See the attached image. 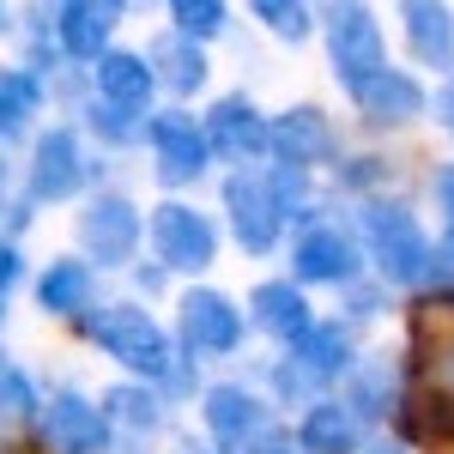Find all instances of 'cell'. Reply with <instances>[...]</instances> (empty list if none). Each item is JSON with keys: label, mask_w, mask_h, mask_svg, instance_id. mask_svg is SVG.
<instances>
[{"label": "cell", "mask_w": 454, "mask_h": 454, "mask_svg": "<svg viewBox=\"0 0 454 454\" xmlns=\"http://www.w3.org/2000/svg\"><path fill=\"white\" fill-rule=\"evenodd\" d=\"M218 248H224V224L200 200L164 194L158 207H145V254L170 279H200L207 267H218Z\"/></svg>", "instance_id": "obj_5"}, {"label": "cell", "mask_w": 454, "mask_h": 454, "mask_svg": "<svg viewBox=\"0 0 454 454\" xmlns=\"http://www.w3.org/2000/svg\"><path fill=\"white\" fill-rule=\"evenodd\" d=\"M85 73H91V98L121 104V109H158V79H152L145 49H121V43H109Z\"/></svg>", "instance_id": "obj_24"}, {"label": "cell", "mask_w": 454, "mask_h": 454, "mask_svg": "<svg viewBox=\"0 0 454 454\" xmlns=\"http://www.w3.org/2000/svg\"><path fill=\"white\" fill-rule=\"evenodd\" d=\"M36 400H43V382H36V376L19 364V357H12V351H0V430L31 424Z\"/></svg>", "instance_id": "obj_29"}, {"label": "cell", "mask_w": 454, "mask_h": 454, "mask_svg": "<svg viewBox=\"0 0 454 454\" xmlns=\"http://www.w3.org/2000/svg\"><path fill=\"white\" fill-rule=\"evenodd\" d=\"M200 128H207L212 164H224V170H254L273 152V115L248 91H218L207 104V115H200Z\"/></svg>", "instance_id": "obj_13"}, {"label": "cell", "mask_w": 454, "mask_h": 454, "mask_svg": "<svg viewBox=\"0 0 454 454\" xmlns=\"http://www.w3.org/2000/svg\"><path fill=\"white\" fill-rule=\"evenodd\" d=\"M104 182V158L98 145L85 140L79 121H43L31 140H25V164H19V188L31 194L36 207H67L85 200L91 188Z\"/></svg>", "instance_id": "obj_3"}, {"label": "cell", "mask_w": 454, "mask_h": 454, "mask_svg": "<svg viewBox=\"0 0 454 454\" xmlns=\"http://www.w3.org/2000/svg\"><path fill=\"white\" fill-rule=\"evenodd\" d=\"M145 248V207L121 182H98L73 212V254H85L98 273H128Z\"/></svg>", "instance_id": "obj_4"}, {"label": "cell", "mask_w": 454, "mask_h": 454, "mask_svg": "<svg viewBox=\"0 0 454 454\" xmlns=\"http://www.w3.org/2000/svg\"><path fill=\"white\" fill-rule=\"evenodd\" d=\"M134 6H152V0H134Z\"/></svg>", "instance_id": "obj_43"}, {"label": "cell", "mask_w": 454, "mask_h": 454, "mask_svg": "<svg viewBox=\"0 0 454 454\" xmlns=\"http://www.w3.org/2000/svg\"><path fill=\"white\" fill-rule=\"evenodd\" d=\"M243 454H303V442H297V430H291V424H273V430H261Z\"/></svg>", "instance_id": "obj_36"}, {"label": "cell", "mask_w": 454, "mask_h": 454, "mask_svg": "<svg viewBox=\"0 0 454 454\" xmlns=\"http://www.w3.org/2000/svg\"><path fill=\"white\" fill-rule=\"evenodd\" d=\"M170 333L194 364H218V357H237V351H243L248 315H243V303H237L231 291H218V285H182V291H176Z\"/></svg>", "instance_id": "obj_10"}, {"label": "cell", "mask_w": 454, "mask_h": 454, "mask_svg": "<svg viewBox=\"0 0 454 454\" xmlns=\"http://www.w3.org/2000/svg\"><path fill=\"white\" fill-rule=\"evenodd\" d=\"M412 297L454 303V237H430V261H424V279H419Z\"/></svg>", "instance_id": "obj_34"}, {"label": "cell", "mask_w": 454, "mask_h": 454, "mask_svg": "<svg viewBox=\"0 0 454 454\" xmlns=\"http://www.w3.org/2000/svg\"><path fill=\"white\" fill-rule=\"evenodd\" d=\"M43 115H49L43 79L31 67H19V61H0V152L6 145H25L43 128Z\"/></svg>", "instance_id": "obj_25"}, {"label": "cell", "mask_w": 454, "mask_h": 454, "mask_svg": "<svg viewBox=\"0 0 454 454\" xmlns=\"http://www.w3.org/2000/svg\"><path fill=\"white\" fill-rule=\"evenodd\" d=\"M243 6H248V19L285 49H303L315 36V0H243Z\"/></svg>", "instance_id": "obj_28"}, {"label": "cell", "mask_w": 454, "mask_h": 454, "mask_svg": "<svg viewBox=\"0 0 454 454\" xmlns=\"http://www.w3.org/2000/svg\"><path fill=\"white\" fill-rule=\"evenodd\" d=\"M194 406H200V436H207L212 449H224V454H243L261 430H273V424H279L273 400H267V387L237 382V376L207 382Z\"/></svg>", "instance_id": "obj_12"}, {"label": "cell", "mask_w": 454, "mask_h": 454, "mask_svg": "<svg viewBox=\"0 0 454 454\" xmlns=\"http://www.w3.org/2000/svg\"><path fill=\"white\" fill-rule=\"evenodd\" d=\"M285 267H291V279L303 285V291H346L351 279H364L370 267H364V243H357V231H351V218L340 212H321L309 224H297L291 231V248H285Z\"/></svg>", "instance_id": "obj_9"}, {"label": "cell", "mask_w": 454, "mask_h": 454, "mask_svg": "<svg viewBox=\"0 0 454 454\" xmlns=\"http://www.w3.org/2000/svg\"><path fill=\"white\" fill-rule=\"evenodd\" d=\"M243 315H248V333H261V340H273V346H297L303 333H309L315 321V297L303 285L291 279V273H273V279H254L243 297Z\"/></svg>", "instance_id": "obj_18"}, {"label": "cell", "mask_w": 454, "mask_h": 454, "mask_svg": "<svg viewBox=\"0 0 454 454\" xmlns=\"http://www.w3.org/2000/svg\"><path fill=\"white\" fill-rule=\"evenodd\" d=\"M19 31V12H12V0H0V36Z\"/></svg>", "instance_id": "obj_40"}, {"label": "cell", "mask_w": 454, "mask_h": 454, "mask_svg": "<svg viewBox=\"0 0 454 454\" xmlns=\"http://www.w3.org/2000/svg\"><path fill=\"white\" fill-rule=\"evenodd\" d=\"M176 454H224V449H212L207 436H200V442H194V436H182V442H176Z\"/></svg>", "instance_id": "obj_39"}, {"label": "cell", "mask_w": 454, "mask_h": 454, "mask_svg": "<svg viewBox=\"0 0 454 454\" xmlns=\"http://www.w3.org/2000/svg\"><path fill=\"white\" fill-rule=\"evenodd\" d=\"M291 430H297L303 454H357V442L370 436V430L357 424V412H351L340 394H321L315 406H303Z\"/></svg>", "instance_id": "obj_26"}, {"label": "cell", "mask_w": 454, "mask_h": 454, "mask_svg": "<svg viewBox=\"0 0 454 454\" xmlns=\"http://www.w3.org/2000/svg\"><path fill=\"white\" fill-rule=\"evenodd\" d=\"M340 315H346L351 327H370V321L394 315V291H387L376 273H364V279H351L346 291H340Z\"/></svg>", "instance_id": "obj_32"}, {"label": "cell", "mask_w": 454, "mask_h": 454, "mask_svg": "<svg viewBox=\"0 0 454 454\" xmlns=\"http://www.w3.org/2000/svg\"><path fill=\"white\" fill-rule=\"evenodd\" d=\"M36 6H55V0H36Z\"/></svg>", "instance_id": "obj_42"}, {"label": "cell", "mask_w": 454, "mask_h": 454, "mask_svg": "<svg viewBox=\"0 0 454 454\" xmlns=\"http://www.w3.org/2000/svg\"><path fill=\"white\" fill-rule=\"evenodd\" d=\"M400 387H406V357H400V346H394V351H364V357L351 364V376L333 387V394L357 412L364 430H387L394 406H400Z\"/></svg>", "instance_id": "obj_20"}, {"label": "cell", "mask_w": 454, "mask_h": 454, "mask_svg": "<svg viewBox=\"0 0 454 454\" xmlns=\"http://www.w3.org/2000/svg\"><path fill=\"white\" fill-rule=\"evenodd\" d=\"M73 121L85 128V140L98 145V152H140L152 109H121V104H104V98H85Z\"/></svg>", "instance_id": "obj_27"}, {"label": "cell", "mask_w": 454, "mask_h": 454, "mask_svg": "<svg viewBox=\"0 0 454 454\" xmlns=\"http://www.w3.org/2000/svg\"><path fill=\"white\" fill-rule=\"evenodd\" d=\"M31 436H36V454H115L98 394H85L73 382L43 387V400L31 412Z\"/></svg>", "instance_id": "obj_11"}, {"label": "cell", "mask_w": 454, "mask_h": 454, "mask_svg": "<svg viewBox=\"0 0 454 454\" xmlns=\"http://www.w3.org/2000/svg\"><path fill=\"white\" fill-rule=\"evenodd\" d=\"M449 140H454V134H449Z\"/></svg>", "instance_id": "obj_44"}, {"label": "cell", "mask_w": 454, "mask_h": 454, "mask_svg": "<svg viewBox=\"0 0 454 454\" xmlns=\"http://www.w3.org/2000/svg\"><path fill=\"white\" fill-rule=\"evenodd\" d=\"M128 279H134L140 297H164V291H170V273H164L158 261H134V267H128Z\"/></svg>", "instance_id": "obj_37"}, {"label": "cell", "mask_w": 454, "mask_h": 454, "mask_svg": "<svg viewBox=\"0 0 454 454\" xmlns=\"http://www.w3.org/2000/svg\"><path fill=\"white\" fill-rule=\"evenodd\" d=\"M351 231L364 243V267L387 285V291H419L424 261H430V224L406 194H382V200H357L351 207Z\"/></svg>", "instance_id": "obj_2"}, {"label": "cell", "mask_w": 454, "mask_h": 454, "mask_svg": "<svg viewBox=\"0 0 454 454\" xmlns=\"http://www.w3.org/2000/svg\"><path fill=\"white\" fill-rule=\"evenodd\" d=\"M145 61H152V79H158V98H170V104H188L212 85L207 43H194L182 31H158L145 43Z\"/></svg>", "instance_id": "obj_22"}, {"label": "cell", "mask_w": 454, "mask_h": 454, "mask_svg": "<svg viewBox=\"0 0 454 454\" xmlns=\"http://www.w3.org/2000/svg\"><path fill=\"white\" fill-rule=\"evenodd\" d=\"M36 218V200L19 188V164L0 152V237H25Z\"/></svg>", "instance_id": "obj_33"}, {"label": "cell", "mask_w": 454, "mask_h": 454, "mask_svg": "<svg viewBox=\"0 0 454 454\" xmlns=\"http://www.w3.org/2000/svg\"><path fill=\"white\" fill-rule=\"evenodd\" d=\"M0 327H6V303H0Z\"/></svg>", "instance_id": "obj_41"}, {"label": "cell", "mask_w": 454, "mask_h": 454, "mask_svg": "<svg viewBox=\"0 0 454 454\" xmlns=\"http://www.w3.org/2000/svg\"><path fill=\"white\" fill-rule=\"evenodd\" d=\"M73 333H79L91 351H104L121 376L152 382V387L164 382V370L182 357L170 321L152 309V303H140V297H104L85 321H73Z\"/></svg>", "instance_id": "obj_1"}, {"label": "cell", "mask_w": 454, "mask_h": 454, "mask_svg": "<svg viewBox=\"0 0 454 454\" xmlns=\"http://www.w3.org/2000/svg\"><path fill=\"white\" fill-rule=\"evenodd\" d=\"M424 218L430 237H454V158H436L424 170Z\"/></svg>", "instance_id": "obj_31"}, {"label": "cell", "mask_w": 454, "mask_h": 454, "mask_svg": "<svg viewBox=\"0 0 454 454\" xmlns=\"http://www.w3.org/2000/svg\"><path fill=\"white\" fill-rule=\"evenodd\" d=\"M351 109H357V121H364L370 134H406V128L430 121V85H424L412 67H394V61H387L382 73H370V79L351 91Z\"/></svg>", "instance_id": "obj_16"}, {"label": "cell", "mask_w": 454, "mask_h": 454, "mask_svg": "<svg viewBox=\"0 0 454 454\" xmlns=\"http://www.w3.org/2000/svg\"><path fill=\"white\" fill-rule=\"evenodd\" d=\"M400 12V43L412 55V67L449 79L454 73V6L449 0H394Z\"/></svg>", "instance_id": "obj_21"}, {"label": "cell", "mask_w": 454, "mask_h": 454, "mask_svg": "<svg viewBox=\"0 0 454 454\" xmlns=\"http://www.w3.org/2000/svg\"><path fill=\"white\" fill-rule=\"evenodd\" d=\"M145 158H152V182L164 194H194L200 182L212 176V145L207 128L188 104H158L152 121H145Z\"/></svg>", "instance_id": "obj_7"}, {"label": "cell", "mask_w": 454, "mask_h": 454, "mask_svg": "<svg viewBox=\"0 0 454 454\" xmlns=\"http://www.w3.org/2000/svg\"><path fill=\"white\" fill-rule=\"evenodd\" d=\"M218 212H224V218H218L224 237L243 248V254L267 261V254L285 248L291 218H285L273 182H267V164H254V170H224V182H218Z\"/></svg>", "instance_id": "obj_8"}, {"label": "cell", "mask_w": 454, "mask_h": 454, "mask_svg": "<svg viewBox=\"0 0 454 454\" xmlns=\"http://www.w3.org/2000/svg\"><path fill=\"white\" fill-rule=\"evenodd\" d=\"M128 12H134V0H55L49 31H55V43H61V55L73 67H91L115 43V31L128 25Z\"/></svg>", "instance_id": "obj_19"}, {"label": "cell", "mask_w": 454, "mask_h": 454, "mask_svg": "<svg viewBox=\"0 0 454 454\" xmlns=\"http://www.w3.org/2000/svg\"><path fill=\"white\" fill-rule=\"evenodd\" d=\"M31 297H36V309H43V321L73 327V321H85L104 303V273L85 254H49L31 273Z\"/></svg>", "instance_id": "obj_17"}, {"label": "cell", "mask_w": 454, "mask_h": 454, "mask_svg": "<svg viewBox=\"0 0 454 454\" xmlns=\"http://www.w3.org/2000/svg\"><path fill=\"white\" fill-rule=\"evenodd\" d=\"M357 454H412V449H406V442H400L394 430H370V436L357 442Z\"/></svg>", "instance_id": "obj_38"}, {"label": "cell", "mask_w": 454, "mask_h": 454, "mask_svg": "<svg viewBox=\"0 0 454 454\" xmlns=\"http://www.w3.org/2000/svg\"><path fill=\"white\" fill-rule=\"evenodd\" d=\"M164 6H170V31L194 43H218L231 31V0H164Z\"/></svg>", "instance_id": "obj_30"}, {"label": "cell", "mask_w": 454, "mask_h": 454, "mask_svg": "<svg viewBox=\"0 0 454 454\" xmlns=\"http://www.w3.org/2000/svg\"><path fill=\"white\" fill-rule=\"evenodd\" d=\"M315 36H321L327 73H333V85L346 98L370 73L387 67V31H382V19H376L370 0H321L315 6Z\"/></svg>", "instance_id": "obj_6"}, {"label": "cell", "mask_w": 454, "mask_h": 454, "mask_svg": "<svg viewBox=\"0 0 454 454\" xmlns=\"http://www.w3.org/2000/svg\"><path fill=\"white\" fill-rule=\"evenodd\" d=\"M285 351H291V357H297V364L309 370L315 382L333 394V387L351 376V364L364 357V340H357V327H351L346 315H321L309 333H303L297 346H285Z\"/></svg>", "instance_id": "obj_23"}, {"label": "cell", "mask_w": 454, "mask_h": 454, "mask_svg": "<svg viewBox=\"0 0 454 454\" xmlns=\"http://www.w3.org/2000/svg\"><path fill=\"white\" fill-rule=\"evenodd\" d=\"M346 152V134L340 121L327 115L321 104H291L273 115V152L267 164H285V170H303V176H327Z\"/></svg>", "instance_id": "obj_14"}, {"label": "cell", "mask_w": 454, "mask_h": 454, "mask_svg": "<svg viewBox=\"0 0 454 454\" xmlns=\"http://www.w3.org/2000/svg\"><path fill=\"white\" fill-rule=\"evenodd\" d=\"M98 406H104L109 449L115 454H152L164 436H170V400H164L152 382L121 376V382H109L104 394H98Z\"/></svg>", "instance_id": "obj_15"}, {"label": "cell", "mask_w": 454, "mask_h": 454, "mask_svg": "<svg viewBox=\"0 0 454 454\" xmlns=\"http://www.w3.org/2000/svg\"><path fill=\"white\" fill-rule=\"evenodd\" d=\"M25 279H31V267H25V243H19V237H0V303H6Z\"/></svg>", "instance_id": "obj_35"}]
</instances>
